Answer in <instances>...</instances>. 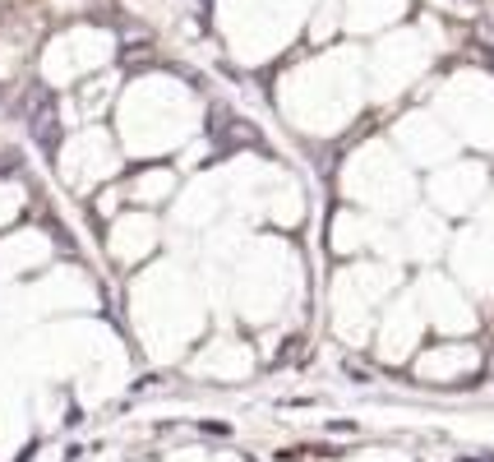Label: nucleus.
I'll use <instances>...</instances> for the list:
<instances>
[{
  "mask_svg": "<svg viewBox=\"0 0 494 462\" xmlns=\"http://www.w3.org/2000/svg\"><path fill=\"white\" fill-rule=\"evenodd\" d=\"M23 116H29L33 139H38L46 153L61 148V116H56V97H51V88L38 84V88L23 93Z\"/></svg>",
  "mask_w": 494,
  "mask_h": 462,
  "instance_id": "obj_1",
  "label": "nucleus"
},
{
  "mask_svg": "<svg viewBox=\"0 0 494 462\" xmlns=\"http://www.w3.org/2000/svg\"><path fill=\"white\" fill-rule=\"evenodd\" d=\"M213 139H227V144H255L259 134L245 130L231 112H213Z\"/></svg>",
  "mask_w": 494,
  "mask_h": 462,
  "instance_id": "obj_2",
  "label": "nucleus"
}]
</instances>
